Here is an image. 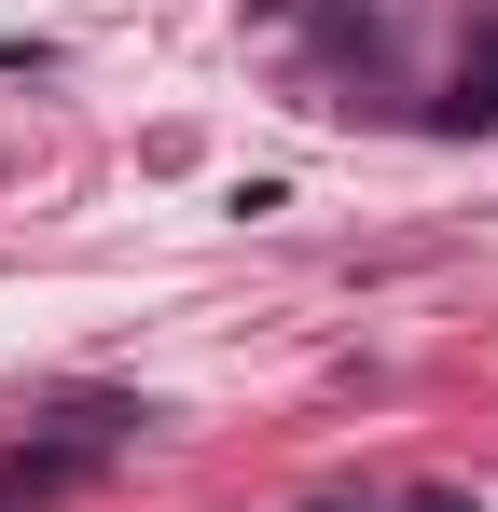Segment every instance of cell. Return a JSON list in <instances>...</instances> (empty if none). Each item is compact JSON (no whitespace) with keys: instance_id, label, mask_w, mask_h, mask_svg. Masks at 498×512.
<instances>
[{"instance_id":"cell-3","label":"cell","mask_w":498,"mask_h":512,"mask_svg":"<svg viewBox=\"0 0 498 512\" xmlns=\"http://www.w3.org/2000/svg\"><path fill=\"white\" fill-rule=\"evenodd\" d=\"M332 512H346V499H332Z\"/></svg>"},{"instance_id":"cell-1","label":"cell","mask_w":498,"mask_h":512,"mask_svg":"<svg viewBox=\"0 0 498 512\" xmlns=\"http://www.w3.org/2000/svg\"><path fill=\"white\" fill-rule=\"evenodd\" d=\"M70 485H97V443H14L0 457V512H42V499H70Z\"/></svg>"},{"instance_id":"cell-2","label":"cell","mask_w":498,"mask_h":512,"mask_svg":"<svg viewBox=\"0 0 498 512\" xmlns=\"http://www.w3.org/2000/svg\"><path fill=\"white\" fill-rule=\"evenodd\" d=\"M457 125H498V42H485V70L457 84Z\"/></svg>"}]
</instances>
